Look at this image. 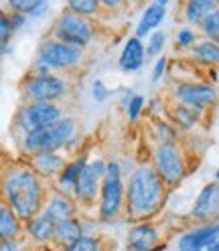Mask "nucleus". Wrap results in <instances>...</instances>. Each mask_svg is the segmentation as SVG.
<instances>
[{
	"label": "nucleus",
	"mask_w": 219,
	"mask_h": 251,
	"mask_svg": "<svg viewBox=\"0 0 219 251\" xmlns=\"http://www.w3.org/2000/svg\"><path fill=\"white\" fill-rule=\"evenodd\" d=\"M47 0H8V12H17L23 17H30L37 12Z\"/></svg>",
	"instance_id": "nucleus-29"
},
{
	"label": "nucleus",
	"mask_w": 219,
	"mask_h": 251,
	"mask_svg": "<svg viewBox=\"0 0 219 251\" xmlns=\"http://www.w3.org/2000/svg\"><path fill=\"white\" fill-rule=\"evenodd\" d=\"M144 61H146V47H144L142 39L130 37L126 43H124V49H122L120 59H118L120 71L136 73L144 67Z\"/></svg>",
	"instance_id": "nucleus-17"
},
{
	"label": "nucleus",
	"mask_w": 219,
	"mask_h": 251,
	"mask_svg": "<svg viewBox=\"0 0 219 251\" xmlns=\"http://www.w3.org/2000/svg\"><path fill=\"white\" fill-rule=\"evenodd\" d=\"M166 67H168V61L166 57H159L154 63V67H152V75H150V81L156 83V81H161L163 79V75L166 73Z\"/></svg>",
	"instance_id": "nucleus-36"
},
{
	"label": "nucleus",
	"mask_w": 219,
	"mask_h": 251,
	"mask_svg": "<svg viewBox=\"0 0 219 251\" xmlns=\"http://www.w3.org/2000/svg\"><path fill=\"white\" fill-rule=\"evenodd\" d=\"M166 184L150 164L136 166L124 188V213L132 223L150 221L164 205Z\"/></svg>",
	"instance_id": "nucleus-2"
},
{
	"label": "nucleus",
	"mask_w": 219,
	"mask_h": 251,
	"mask_svg": "<svg viewBox=\"0 0 219 251\" xmlns=\"http://www.w3.org/2000/svg\"><path fill=\"white\" fill-rule=\"evenodd\" d=\"M83 235V221L80 217L67 219V221L55 225V235H53V245H57L59 249L65 247L69 243H73L75 239H80Z\"/></svg>",
	"instance_id": "nucleus-24"
},
{
	"label": "nucleus",
	"mask_w": 219,
	"mask_h": 251,
	"mask_svg": "<svg viewBox=\"0 0 219 251\" xmlns=\"http://www.w3.org/2000/svg\"><path fill=\"white\" fill-rule=\"evenodd\" d=\"M98 2H100V6L106 8V10H118V8L124 6V2H126V0H98Z\"/></svg>",
	"instance_id": "nucleus-37"
},
{
	"label": "nucleus",
	"mask_w": 219,
	"mask_h": 251,
	"mask_svg": "<svg viewBox=\"0 0 219 251\" xmlns=\"http://www.w3.org/2000/svg\"><path fill=\"white\" fill-rule=\"evenodd\" d=\"M80 136V124L75 118H61L51 128L37 130L21 136V152L27 156H35L39 152H61L73 138Z\"/></svg>",
	"instance_id": "nucleus-3"
},
{
	"label": "nucleus",
	"mask_w": 219,
	"mask_h": 251,
	"mask_svg": "<svg viewBox=\"0 0 219 251\" xmlns=\"http://www.w3.org/2000/svg\"><path fill=\"white\" fill-rule=\"evenodd\" d=\"M122 251H128V249H122Z\"/></svg>",
	"instance_id": "nucleus-44"
},
{
	"label": "nucleus",
	"mask_w": 219,
	"mask_h": 251,
	"mask_svg": "<svg viewBox=\"0 0 219 251\" xmlns=\"http://www.w3.org/2000/svg\"><path fill=\"white\" fill-rule=\"evenodd\" d=\"M126 249L128 251H164L163 231L152 221L134 223L126 233Z\"/></svg>",
	"instance_id": "nucleus-11"
},
{
	"label": "nucleus",
	"mask_w": 219,
	"mask_h": 251,
	"mask_svg": "<svg viewBox=\"0 0 219 251\" xmlns=\"http://www.w3.org/2000/svg\"><path fill=\"white\" fill-rule=\"evenodd\" d=\"M144 105H146V100L140 96V93H132L128 103L124 105L126 107V116H128L130 124H136L140 120V116H142V112H144Z\"/></svg>",
	"instance_id": "nucleus-32"
},
{
	"label": "nucleus",
	"mask_w": 219,
	"mask_h": 251,
	"mask_svg": "<svg viewBox=\"0 0 219 251\" xmlns=\"http://www.w3.org/2000/svg\"><path fill=\"white\" fill-rule=\"evenodd\" d=\"M83 63V49L53 37L45 39L35 55L33 69L35 73H65L73 71Z\"/></svg>",
	"instance_id": "nucleus-4"
},
{
	"label": "nucleus",
	"mask_w": 219,
	"mask_h": 251,
	"mask_svg": "<svg viewBox=\"0 0 219 251\" xmlns=\"http://www.w3.org/2000/svg\"><path fill=\"white\" fill-rule=\"evenodd\" d=\"M0 251H23V241H0Z\"/></svg>",
	"instance_id": "nucleus-38"
},
{
	"label": "nucleus",
	"mask_w": 219,
	"mask_h": 251,
	"mask_svg": "<svg viewBox=\"0 0 219 251\" xmlns=\"http://www.w3.org/2000/svg\"><path fill=\"white\" fill-rule=\"evenodd\" d=\"M219 237V221L197 225L185 231L177 239L175 251H207V247Z\"/></svg>",
	"instance_id": "nucleus-14"
},
{
	"label": "nucleus",
	"mask_w": 219,
	"mask_h": 251,
	"mask_svg": "<svg viewBox=\"0 0 219 251\" xmlns=\"http://www.w3.org/2000/svg\"><path fill=\"white\" fill-rule=\"evenodd\" d=\"M164 17H166V8L164 6H161V4H150L146 10H144V14L140 17V21H138V25H136V30H134V37H138V39H144L146 35H152L154 30H156V26H159L163 21H164Z\"/></svg>",
	"instance_id": "nucleus-23"
},
{
	"label": "nucleus",
	"mask_w": 219,
	"mask_h": 251,
	"mask_svg": "<svg viewBox=\"0 0 219 251\" xmlns=\"http://www.w3.org/2000/svg\"><path fill=\"white\" fill-rule=\"evenodd\" d=\"M191 219L197 225L219 221V182H209L199 191L191 207Z\"/></svg>",
	"instance_id": "nucleus-12"
},
{
	"label": "nucleus",
	"mask_w": 219,
	"mask_h": 251,
	"mask_svg": "<svg viewBox=\"0 0 219 251\" xmlns=\"http://www.w3.org/2000/svg\"><path fill=\"white\" fill-rule=\"evenodd\" d=\"M27 164L33 168L43 180H55L61 170L65 168L67 158L59 152H39L35 156H28Z\"/></svg>",
	"instance_id": "nucleus-16"
},
{
	"label": "nucleus",
	"mask_w": 219,
	"mask_h": 251,
	"mask_svg": "<svg viewBox=\"0 0 219 251\" xmlns=\"http://www.w3.org/2000/svg\"><path fill=\"white\" fill-rule=\"evenodd\" d=\"M215 4H217V8H219V0H215Z\"/></svg>",
	"instance_id": "nucleus-43"
},
{
	"label": "nucleus",
	"mask_w": 219,
	"mask_h": 251,
	"mask_svg": "<svg viewBox=\"0 0 219 251\" xmlns=\"http://www.w3.org/2000/svg\"><path fill=\"white\" fill-rule=\"evenodd\" d=\"M215 182H219V168H217V172H215Z\"/></svg>",
	"instance_id": "nucleus-42"
},
{
	"label": "nucleus",
	"mask_w": 219,
	"mask_h": 251,
	"mask_svg": "<svg viewBox=\"0 0 219 251\" xmlns=\"http://www.w3.org/2000/svg\"><path fill=\"white\" fill-rule=\"evenodd\" d=\"M150 166L168 186H179L187 176V158L179 144H159L152 150Z\"/></svg>",
	"instance_id": "nucleus-9"
},
{
	"label": "nucleus",
	"mask_w": 219,
	"mask_h": 251,
	"mask_svg": "<svg viewBox=\"0 0 219 251\" xmlns=\"http://www.w3.org/2000/svg\"><path fill=\"white\" fill-rule=\"evenodd\" d=\"M45 182L47 180H43L28 164L10 166L0 178V197L19 215L21 221L27 223L45 207V201L49 197Z\"/></svg>",
	"instance_id": "nucleus-1"
},
{
	"label": "nucleus",
	"mask_w": 219,
	"mask_h": 251,
	"mask_svg": "<svg viewBox=\"0 0 219 251\" xmlns=\"http://www.w3.org/2000/svg\"><path fill=\"white\" fill-rule=\"evenodd\" d=\"M69 93V81L59 73H35L28 71L21 81L23 101L59 103Z\"/></svg>",
	"instance_id": "nucleus-5"
},
{
	"label": "nucleus",
	"mask_w": 219,
	"mask_h": 251,
	"mask_svg": "<svg viewBox=\"0 0 219 251\" xmlns=\"http://www.w3.org/2000/svg\"><path fill=\"white\" fill-rule=\"evenodd\" d=\"M87 162H89L87 154H80V156H75V158L67 160L65 168L61 170V175L53 180V182H55V184H53V191L71 197V195H73V188H75V182H77V178H80L82 170L85 168Z\"/></svg>",
	"instance_id": "nucleus-18"
},
{
	"label": "nucleus",
	"mask_w": 219,
	"mask_h": 251,
	"mask_svg": "<svg viewBox=\"0 0 219 251\" xmlns=\"http://www.w3.org/2000/svg\"><path fill=\"white\" fill-rule=\"evenodd\" d=\"M164 45H166V35L163 30H154L150 35L148 45H146V57H161Z\"/></svg>",
	"instance_id": "nucleus-33"
},
{
	"label": "nucleus",
	"mask_w": 219,
	"mask_h": 251,
	"mask_svg": "<svg viewBox=\"0 0 219 251\" xmlns=\"http://www.w3.org/2000/svg\"><path fill=\"white\" fill-rule=\"evenodd\" d=\"M4 55H6V51H4V49H0V65H2V59H4Z\"/></svg>",
	"instance_id": "nucleus-41"
},
{
	"label": "nucleus",
	"mask_w": 219,
	"mask_h": 251,
	"mask_svg": "<svg viewBox=\"0 0 219 251\" xmlns=\"http://www.w3.org/2000/svg\"><path fill=\"white\" fill-rule=\"evenodd\" d=\"M191 61L201 67H217L219 65V45L209 39H199L191 47Z\"/></svg>",
	"instance_id": "nucleus-22"
},
{
	"label": "nucleus",
	"mask_w": 219,
	"mask_h": 251,
	"mask_svg": "<svg viewBox=\"0 0 219 251\" xmlns=\"http://www.w3.org/2000/svg\"><path fill=\"white\" fill-rule=\"evenodd\" d=\"M53 235H55V223L49 221L43 213H39L37 217L28 219V221L25 223V237L35 245L53 243Z\"/></svg>",
	"instance_id": "nucleus-21"
},
{
	"label": "nucleus",
	"mask_w": 219,
	"mask_h": 251,
	"mask_svg": "<svg viewBox=\"0 0 219 251\" xmlns=\"http://www.w3.org/2000/svg\"><path fill=\"white\" fill-rule=\"evenodd\" d=\"M197 33L191 28V26H185L177 33V47L179 49H191V47L197 43Z\"/></svg>",
	"instance_id": "nucleus-34"
},
{
	"label": "nucleus",
	"mask_w": 219,
	"mask_h": 251,
	"mask_svg": "<svg viewBox=\"0 0 219 251\" xmlns=\"http://www.w3.org/2000/svg\"><path fill=\"white\" fill-rule=\"evenodd\" d=\"M199 30L205 35V39L219 45V8H215L209 17L199 25Z\"/></svg>",
	"instance_id": "nucleus-30"
},
{
	"label": "nucleus",
	"mask_w": 219,
	"mask_h": 251,
	"mask_svg": "<svg viewBox=\"0 0 219 251\" xmlns=\"http://www.w3.org/2000/svg\"><path fill=\"white\" fill-rule=\"evenodd\" d=\"M67 2V8L75 14H80V17H85L89 21L98 19L102 14V6L98 0H65Z\"/></svg>",
	"instance_id": "nucleus-26"
},
{
	"label": "nucleus",
	"mask_w": 219,
	"mask_h": 251,
	"mask_svg": "<svg viewBox=\"0 0 219 251\" xmlns=\"http://www.w3.org/2000/svg\"><path fill=\"white\" fill-rule=\"evenodd\" d=\"M49 221H53L55 225L67 221V219H73V217H80V207L75 205V201L67 195H61V193H49L45 201V207L41 211Z\"/></svg>",
	"instance_id": "nucleus-15"
},
{
	"label": "nucleus",
	"mask_w": 219,
	"mask_h": 251,
	"mask_svg": "<svg viewBox=\"0 0 219 251\" xmlns=\"http://www.w3.org/2000/svg\"><path fill=\"white\" fill-rule=\"evenodd\" d=\"M154 138L159 144H179V130L168 120L159 118L154 122Z\"/></svg>",
	"instance_id": "nucleus-27"
},
{
	"label": "nucleus",
	"mask_w": 219,
	"mask_h": 251,
	"mask_svg": "<svg viewBox=\"0 0 219 251\" xmlns=\"http://www.w3.org/2000/svg\"><path fill=\"white\" fill-rule=\"evenodd\" d=\"M51 37L85 51L96 39V25H93V21L71 12L69 8H63L53 21Z\"/></svg>",
	"instance_id": "nucleus-7"
},
{
	"label": "nucleus",
	"mask_w": 219,
	"mask_h": 251,
	"mask_svg": "<svg viewBox=\"0 0 219 251\" xmlns=\"http://www.w3.org/2000/svg\"><path fill=\"white\" fill-rule=\"evenodd\" d=\"M170 2V0H156V4H161V6H166Z\"/></svg>",
	"instance_id": "nucleus-40"
},
{
	"label": "nucleus",
	"mask_w": 219,
	"mask_h": 251,
	"mask_svg": "<svg viewBox=\"0 0 219 251\" xmlns=\"http://www.w3.org/2000/svg\"><path fill=\"white\" fill-rule=\"evenodd\" d=\"M203 109H197V107H191V105H185V103H177L166 107V116H168V122L175 126L179 132H191L195 130L197 126L201 124L203 120Z\"/></svg>",
	"instance_id": "nucleus-19"
},
{
	"label": "nucleus",
	"mask_w": 219,
	"mask_h": 251,
	"mask_svg": "<svg viewBox=\"0 0 219 251\" xmlns=\"http://www.w3.org/2000/svg\"><path fill=\"white\" fill-rule=\"evenodd\" d=\"M91 98L96 100L98 103H104L110 98V89H108V85L102 79H96L91 83Z\"/></svg>",
	"instance_id": "nucleus-35"
},
{
	"label": "nucleus",
	"mask_w": 219,
	"mask_h": 251,
	"mask_svg": "<svg viewBox=\"0 0 219 251\" xmlns=\"http://www.w3.org/2000/svg\"><path fill=\"white\" fill-rule=\"evenodd\" d=\"M100 186H102V176L96 175L93 168L89 166V162H87L85 168L82 170L80 178H77V182H75L71 199L75 201V205L80 209H89L93 205H98Z\"/></svg>",
	"instance_id": "nucleus-13"
},
{
	"label": "nucleus",
	"mask_w": 219,
	"mask_h": 251,
	"mask_svg": "<svg viewBox=\"0 0 219 251\" xmlns=\"http://www.w3.org/2000/svg\"><path fill=\"white\" fill-rule=\"evenodd\" d=\"M63 118V107L59 103H45V101H23L14 114V128L23 134H30L37 130L51 128Z\"/></svg>",
	"instance_id": "nucleus-8"
},
{
	"label": "nucleus",
	"mask_w": 219,
	"mask_h": 251,
	"mask_svg": "<svg viewBox=\"0 0 219 251\" xmlns=\"http://www.w3.org/2000/svg\"><path fill=\"white\" fill-rule=\"evenodd\" d=\"M23 239H25V223L0 199V241H23Z\"/></svg>",
	"instance_id": "nucleus-20"
},
{
	"label": "nucleus",
	"mask_w": 219,
	"mask_h": 251,
	"mask_svg": "<svg viewBox=\"0 0 219 251\" xmlns=\"http://www.w3.org/2000/svg\"><path fill=\"white\" fill-rule=\"evenodd\" d=\"M59 251H104V241L100 235H82L80 239L61 247Z\"/></svg>",
	"instance_id": "nucleus-28"
},
{
	"label": "nucleus",
	"mask_w": 219,
	"mask_h": 251,
	"mask_svg": "<svg viewBox=\"0 0 219 251\" xmlns=\"http://www.w3.org/2000/svg\"><path fill=\"white\" fill-rule=\"evenodd\" d=\"M207 251H219V237H217V239L207 247Z\"/></svg>",
	"instance_id": "nucleus-39"
},
{
	"label": "nucleus",
	"mask_w": 219,
	"mask_h": 251,
	"mask_svg": "<svg viewBox=\"0 0 219 251\" xmlns=\"http://www.w3.org/2000/svg\"><path fill=\"white\" fill-rule=\"evenodd\" d=\"M124 170L122 164L116 160H110L106 164V175L100 186L98 199V219L102 223H110L124 211Z\"/></svg>",
	"instance_id": "nucleus-6"
},
{
	"label": "nucleus",
	"mask_w": 219,
	"mask_h": 251,
	"mask_svg": "<svg viewBox=\"0 0 219 251\" xmlns=\"http://www.w3.org/2000/svg\"><path fill=\"white\" fill-rule=\"evenodd\" d=\"M173 98L177 103H185L205 112L219 101V91L215 85L205 81H181L173 89Z\"/></svg>",
	"instance_id": "nucleus-10"
},
{
	"label": "nucleus",
	"mask_w": 219,
	"mask_h": 251,
	"mask_svg": "<svg viewBox=\"0 0 219 251\" xmlns=\"http://www.w3.org/2000/svg\"><path fill=\"white\" fill-rule=\"evenodd\" d=\"M14 33H17V30L12 28L10 12H8V10H0V49L8 51V47H10V41H12Z\"/></svg>",
	"instance_id": "nucleus-31"
},
{
	"label": "nucleus",
	"mask_w": 219,
	"mask_h": 251,
	"mask_svg": "<svg viewBox=\"0 0 219 251\" xmlns=\"http://www.w3.org/2000/svg\"><path fill=\"white\" fill-rule=\"evenodd\" d=\"M215 8H217L215 0H187L185 2V19L189 25L199 26Z\"/></svg>",
	"instance_id": "nucleus-25"
}]
</instances>
